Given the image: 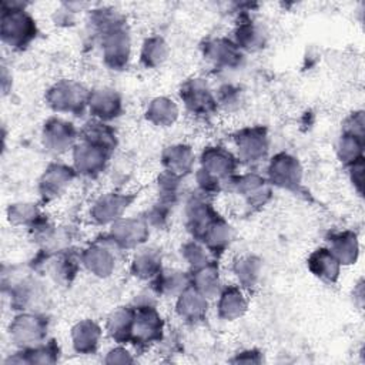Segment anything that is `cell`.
<instances>
[{
  "label": "cell",
  "mask_w": 365,
  "mask_h": 365,
  "mask_svg": "<svg viewBox=\"0 0 365 365\" xmlns=\"http://www.w3.org/2000/svg\"><path fill=\"white\" fill-rule=\"evenodd\" d=\"M238 158L230 150L221 145H208L200 155V168L195 180L201 194L214 195L222 190L228 180L237 174Z\"/></svg>",
  "instance_id": "6da1fadb"
},
{
  "label": "cell",
  "mask_w": 365,
  "mask_h": 365,
  "mask_svg": "<svg viewBox=\"0 0 365 365\" xmlns=\"http://www.w3.org/2000/svg\"><path fill=\"white\" fill-rule=\"evenodd\" d=\"M34 17L16 1H3L0 13V37L4 46L14 51L26 50L37 37Z\"/></svg>",
  "instance_id": "7a4b0ae2"
},
{
  "label": "cell",
  "mask_w": 365,
  "mask_h": 365,
  "mask_svg": "<svg viewBox=\"0 0 365 365\" xmlns=\"http://www.w3.org/2000/svg\"><path fill=\"white\" fill-rule=\"evenodd\" d=\"M3 291L10 301V307L19 312L37 311L46 298L43 284L34 275V269H20L10 267V274L3 271Z\"/></svg>",
  "instance_id": "3957f363"
},
{
  "label": "cell",
  "mask_w": 365,
  "mask_h": 365,
  "mask_svg": "<svg viewBox=\"0 0 365 365\" xmlns=\"http://www.w3.org/2000/svg\"><path fill=\"white\" fill-rule=\"evenodd\" d=\"M164 335V321L154 304L138 302L134 305V321L130 345L135 349H147L160 342Z\"/></svg>",
  "instance_id": "277c9868"
},
{
  "label": "cell",
  "mask_w": 365,
  "mask_h": 365,
  "mask_svg": "<svg viewBox=\"0 0 365 365\" xmlns=\"http://www.w3.org/2000/svg\"><path fill=\"white\" fill-rule=\"evenodd\" d=\"M88 90L74 80H60L46 91V103L54 113L83 115L87 110Z\"/></svg>",
  "instance_id": "5b68a950"
},
{
  "label": "cell",
  "mask_w": 365,
  "mask_h": 365,
  "mask_svg": "<svg viewBox=\"0 0 365 365\" xmlns=\"http://www.w3.org/2000/svg\"><path fill=\"white\" fill-rule=\"evenodd\" d=\"M48 319L38 311H21L9 324L10 341L17 348H30L47 339Z\"/></svg>",
  "instance_id": "8992f818"
},
{
  "label": "cell",
  "mask_w": 365,
  "mask_h": 365,
  "mask_svg": "<svg viewBox=\"0 0 365 365\" xmlns=\"http://www.w3.org/2000/svg\"><path fill=\"white\" fill-rule=\"evenodd\" d=\"M98 36L104 64L111 70H124L131 56V41L125 21L121 20L110 26Z\"/></svg>",
  "instance_id": "52a82bcc"
},
{
  "label": "cell",
  "mask_w": 365,
  "mask_h": 365,
  "mask_svg": "<svg viewBox=\"0 0 365 365\" xmlns=\"http://www.w3.org/2000/svg\"><path fill=\"white\" fill-rule=\"evenodd\" d=\"M225 190L240 195L250 208H261L272 197V185L265 177L255 173L232 175Z\"/></svg>",
  "instance_id": "ba28073f"
},
{
  "label": "cell",
  "mask_w": 365,
  "mask_h": 365,
  "mask_svg": "<svg viewBox=\"0 0 365 365\" xmlns=\"http://www.w3.org/2000/svg\"><path fill=\"white\" fill-rule=\"evenodd\" d=\"M180 98L187 108L195 117L208 118L218 110V101L215 93L211 90L204 78H190L180 88Z\"/></svg>",
  "instance_id": "9c48e42d"
},
{
  "label": "cell",
  "mask_w": 365,
  "mask_h": 365,
  "mask_svg": "<svg viewBox=\"0 0 365 365\" xmlns=\"http://www.w3.org/2000/svg\"><path fill=\"white\" fill-rule=\"evenodd\" d=\"M120 250L104 235L88 244L81 252V265L98 278L110 277L117 265V252Z\"/></svg>",
  "instance_id": "30bf717a"
},
{
  "label": "cell",
  "mask_w": 365,
  "mask_h": 365,
  "mask_svg": "<svg viewBox=\"0 0 365 365\" xmlns=\"http://www.w3.org/2000/svg\"><path fill=\"white\" fill-rule=\"evenodd\" d=\"M107 237L120 250H137L150 237V225L144 217H121L110 224Z\"/></svg>",
  "instance_id": "8fae6325"
},
{
  "label": "cell",
  "mask_w": 365,
  "mask_h": 365,
  "mask_svg": "<svg viewBox=\"0 0 365 365\" xmlns=\"http://www.w3.org/2000/svg\"><path fill=\"white\" fill-rule=\"evenodd\" d=\"M238 161L258 164L265 160L269 150V135L265 127L252 125L237 131L234 135Z\"/></svg>",
  "instance_id": "7c38bea8"
},
{
  "label": "cell",
  "mask_w": 365,
  "mask_h": 365,
  "mask_svg": "<svg viewBox=\"0 0 365 365\" xmlns=\"http://www.w3.org/2000/svg\"><path fill=\"white\" fill-rule=\"evenodd\" d=\"M80 138V128L71 121L50 117L44 121L41 128V141L47 151L53 154H64L71 151Z\"/></svg>",
  "instance_id": "4fadbf2b"
},
{
  "label": "cell",
  "mask_w": 365,
  "mask_h": 365,
  "mask_svg": "<svg viewBox=\"0 0 365 365\" xmlns=\"http://www.w3.org/2000/svg\"><path fill=\"white\" fill-rule=\"evenodd\" d=\"M265 178L272 187L297 191L302 184V165L297 157L288 153H277L268 163Z\"/></svg>",
  "instance_id": "5bb4252c"
},
{
  "label": "cell",
  "mask_w": 365,
  "mask_h": 365,
  "mask_svg": "<svg viewBox=\"0 0 365 365\" xmlns=\"http://www.w3.org/2000/svg\"><path fill=\"white\" fill-rule=\"evenodd\" d=\"M73 165L64 163H50L37 182V191L44 202H50L66 192L71 182L77 178Z\"/></svg>",
  "instance_id": "9a60e30c"
},
{
  "label": "cell",
  "mask_w": 365,
  "mask_h": 365,
  "mask_svg": "<svg viewBox=\"0 0 365 365\" xmlns=\"http://www.w3.org/2000/svg\"><path fill=\"white\" fill-rule=\"evenodd\" d=\"M111 154L113 153L107 151L106 148L78 140L74 148L71 150V158H73L71 165L78 175L94 178V177H98L106 170Z\"/></svg>",
  "instance_id": "2e32d148"
},
{
  "label": "cell",
  "mask_w": 365,
  "mask_h": 365,
  "mask_svg": "<svg viewBox=\"0 0 365 365\" xmlns=\"http://www.w3.org/2000/svg\"><path fill=\"white\" fill-rule=\"evenodd\" d=\"M134 194L125 192H106L100 195L90 207V218L97 225L113 224L118 218L124 217V211L134 201Z\"/></svg>",
  "instance_id": "e0dca14e"
},
{
  "label": "cell",
  "mask_w": 365,
  "mask_h": 365,
  "mask_svg": "<svg viewBox=\"0 0 365 365\" xmlns=\"http://www.w3.org/2000/svg\"><path fill=\"white\" fill-rule=\"evenodd\" d=\"M202 56L220 70H232L242 64L244 51L227 37L211 38L202 46Z\"/></svg>",
  "instance_id": "ac0fdd59"
},
{
  "label": "cell",
  "mask_w": 365,
  "mask_h": 365,
  "mask_svg": "<svg viewBox=\"0 0 365 365\" xmlns=\"http://www.w3.org/2000/svg\"><path fill=\"white\" fill-rule=\"evenodd\" d=\"M87 110L94 120L104 123L113 121L123 113L121 96L108 87L90 90L87 100Z\"/></svg>",
  "instance_id": "d6986e66"
},
{
  "label": "cell",
  "mask_w": 365,
  "mask_h": 365,
  "mask_svg": "<svg viewBox=\"0 0 365 365\" xmlns=\"http://www.w3.org/2000/svg\"><path fill=\"white\" fill-rule=\"evenodd\" d=\"M185 225L192 238L198 240L205 227L218 215L205 194H195L185 202Z\"/></svg>",
  "instance_id": "ffe728a7"
},
{
  "label": "cell",
  "mask_w": 365,
  "mask_h": 365,
  "mask_svg": "<svg viewBox=\"0 0 365 365\" xmlns=\"http://www.w3.org/2000/svg\"><path fill=\"white\" fill-rule=\"evenodd\" d=\"M175 298V314L181 321L194 325L205 319L208 312V298L194 287L188 285Z\"/></svg>",
  "instance_id": "44dd1931"
},
{
  "label": "cell",
  "mask_w": 365,
  "mask_h": 365,
  "mask_svg": "<svg viewBox=\"0 0 365 365\" xmlns=\"http://www.w3.org/2000/svg\"><path fill=\"white\" fill-rule=\"evenodd\" d=\"M103 336L101 327L93 319L78 321L70 332L73 349L80 355H93L100 346Z\"/></svg>",
  "instance_id": "7402d4cb"
},
{
  "label": "cell",
  "mask_w": 365,
  "mask_h": 365,
  "mask_svg": "<svg viewBox=\"0 0 365 365\" xmlns=\"http://www.w3.org/2000/svg\"><path fill=\"white\" fill-rule=\"evenodd\" d=\"M309 272L325 284H335L341 274V264L328 247L312 251L307 259Z\"/></svg>",
  "instance_id": "603a6c76"
},
{
  "label": "cell",
  "mask_w": 365,
  "mask_h": 365,
  "mask_svg": "<svg viewBox=\"0 0 365 365\" xmlns=\"http://www.w3.org/2000/svg\"><path fill=\"white\" fill-rule=\"evenodd\" d=\"M217 298V314L224 321L241 318L248 308V299L240 285L222 287Z\"/></svg>",
  "instance_id": "cb8c5ba5"
},
{
  "label": "cell",
  "mask_w": 365,
  "mask_h": 365,
  "mask_svg": "<svg viewBox=\"0 0 365 365\" xmlns=\"http://www.w3.org/2000/svg\"><path fill=\"white\" fill-rule=\"evenodd\" d=\"M198 241H201L214 257L220 255L232 241V228L228 221L218 214L201 232Z\"/></svg>",
  "instance_id": "d4e9b609"
},
{
  "label": "cell",
  "mask_w": 365,
  "mask_h": 365,
  "mask_svg": "<svg viewBox=\"0 0 365 365\" xmlns=\"http://www.w3.org/2000/svg\"><path fill=\"white\" fill-rule=\"evenodd\" d=\"M131 274L143 281H153L163 271V257L157 248L140 247L130 264Z\"/></svg>",
  "instance_id": "484cf974"
},
{
  "label": "cell",
  "mask_w": 365,
  "mask_h": 365,
  "mask_svg": "<svg viewBox=\"0 0 365 365\" xmlns=\"http://www.w3.org/2000/svg\"><path fill=\"white\" fill-rule=\"evenodd\" d=\"M161 163L165 171L184 178L194 168L195 154L187 144H173L161 153Z\"/></svg>",
  "instance_id": "4316f807"
},
{
  "label": "cell",
  "mask_w": 365,
  "mask_h": 365,
  "mask_svg": "<svg viewBox=\"0 0 365 365\" xmlns=\"http://www.w3.org/2000/svg\"><path fill=\"white\" fill-rule=\"evenodd\" d=\"M60 346L56 339H46L44 342L30 346L19 348L6 362L11 364H56L60 359Z\"/></svg>",
  "instance_id": "83f0119b"
},
{
  "label": "cell",
  "mask_w": 365,
  "mask_h": 365,
  "mask_svg": "<svg viewBox=\"0 0 365 365\" xmlns=\"http://www.w3.org/2000/svg\"><path fill=\"white\" fill-rule=\"evenodd\" d=\"M190 285L194 287L198 292H201L208 299L217 298L218 292L222 288L217 261L212 259L208 264L192 269L190 272Z\"/></svg>",
  "instance_id": "f1b7e54d"
},
{
  "label": "cell",
  "mask_w": 365,
  "mask_h": 365,
  "mask_svg": "<svg viewBox=\"0 0 365 365\" xmlns=\"http://www.w3.org/2000/svg\"><path fill=\"white\" fill-rule=\"evenodd\" d=\"M134 321V305H124L114 309L106 322L108 336L117 344H130L131 328Z\"/></svg>",
  "instance_id": "f546056e"
},
{
  "label": "cell",
  "mask_w": 365,
  "mask_h": 365,
  "mask_svg": "<svg viewBox=\"0 0 365 365\" xmlns=\"http://www.w3.org/2000/svg\"><path fill=\"white\" fill-rule=\"evenodd\" d=\"M83 141L91 143L101 148H106L110 153H114L117 147V134L115 130L104 121L100 120H90L80 128V138Z\"/></svg>",
  "instance_id": "4dcf8cb0"
},
{
  "label": "cell",
  "mask_w": 365,
  "mask_h": 365,
  "mask_svg": "<svg viewBox=\"0 0 365 365\" xmlns=\"http://www.w3.org/2000/svg\"><path fill=\"white\" fill-rule=\"evenodd\" d=\"M7 220L14 227H23L33 232L37 227H40L46 218L38 210V207L33 202H13L7 207Z\"/></svg>",
  "instance_id": "1f68e13d"
},
{
  "label": "cell",
  "mask_w": 365,
  "mask_h": 365,
  "mask_svg": "<svg viewBox=\"0 0 365 365\" xmlns=\"http://www.w3.org/2000/svg\"><path fill=\"white\" fill-rule=\"evenodd\" d=\"M267 36L259 24L251 19L240 21L234 31V43L242 51H257L265 46Z\"/></svg>",
  "instance_id": "d6a6232c"
},
{
  "label": "cell",
  "mask_w": 365,
  "mask_h": 365,
  "mask_svg": "<svg viewBox=\"0 0 365 365\" xmlns=\"http://www.w3.org/2000/svg\"><path fill=\"white\" fill-rule=\"evenodd\" d=\"M328 248L341 265L354 264L358 258V240L352 231H338L328 237Z\"/></svg>",
  "instance_id": "836d02e7"
},
{
  "label": "cell",
  "mask_w": 365,
  "mask_h": 365,
  "mask_svg": "<svg viewBox=\"0 0 365 365\" xmlns=\"http://www.w3.org/2000/svg\"><path fill=\"white\" fill-rule=\"evenodd\" d=\"M151 282V289L157 295L177 297L190 285V274L178 269H163Z\"/></svg>",
  "instance_id": "e575fe53"
},
{
  "label": "cell",
  "mask_w": 365,
  "mask_h": 365,
  "mask_svg": "<svg viewBox=\"0 0 365 365\" xmlns=\"http://www.w3.org/2000/svg\"><path fill=\"white\" fill-rule=\"evenodd\" d=\"M144 114L151 124L157 127H170L177 121L180 110L174 100L168 97H155L148 103Z\"/></svg>",
  "instance_id": "d590c367"
},
{
  "label": "cell",
  "mask_w": 365,
  "mask_h": 365,
  "mask_svg": "<svg viewBox=\"0 0 365 365\" xmlns=\"http://www.w3.org/2000/svg\"><path fill=\"white\" fill-rule=\"evenodd\" d=\"M232 271L241 288H254L261 275V259L255 255H241L232 262Z\"/></svg>",
  "instance_id": "8d00e7d4"
},
{
  "label": "cell",
  "mask_w": 365,
  "mask_h": 365,
  "mask_svg": "<svg viewBox=\"0 0 365 365\" xmlns=\"http://www.w3.org/2000/svg\"><path fill=\"white\" fill-rule=\"evenodd\" d=\"M168 57V44L160 36L147 37L141 46L140 63L145 68H155L161 66Z\"/></svg>",
  "instance_id": "74e56055"
},
{
  "label": "cell",
  "mask_w": 365,
  "mask_h": 365,
  "mask_svg": "<svg viewBox=\"0 0 365 365\" xmlns=\"http://www.w3.org/2000/svg\"><path fill=\"white\" fill-rule=\"evenodd\" d=\"M362 150H364V137H358L349 133H342L336 143L338 158L346 167L359 160H364Z\"/></svg>",
  "instance_id": "f35d334b"
},
{
  "label": "cell",
  "mask_w": 365,
  "mask_h": 365,
  "mask_svg": "<svg viewBox=\"0 0 365 365\" xmlns=\"http://www.w3.org/2000/svg\"><path fill=\"white\" fill-rule=\"evenodd\" d=\"M181 255L191 267V269L200 268L214 259V255L208 251V248L195 238L184 242V245L181 247Z\"/></svg>",
  "instance_id": "ab89813d"
},
{
  "label": "cell",
  "mask_w": 365,
  "mask_h": 365,
  "mask_svg": "<svg viewBox=\"0 0 365 365\" xmlns=\"http://www.w3.org/2000/svg\"><path fill=\"white\" fill-rule=\"evenodd\" d=\"M171 211V204H167L164 201L155 202L144 215L145 221L148 222L150 227H164L168 221V215Z\"/></svg>",
  "instance_id": "60d3db41"
},
{
  "label": "cell",
  "mask_w": 365,
  "mask_h": 365,
  "mask_svg": "<svg viewBox=\"0 0 365 365\" xmlns=\"http://www.w3.org/2000/svg\"><path fill=\"white\" fill-rule=\"evenodd\" d=\"M218 106L231 107L240 101V88L232 84H225L215 93Z\"/></svg>",
  "instance_id": "b9f144b4"
},
{
  "label": "cell",
  "mask_w": 365,
  "mask_h": 365,
  "mask_svg": "<svg viewBox=\"0 0 365 365\" xmlns=\"http://www.w3.org/2000/svg\"><path fill=\"white\" fill-rule=\"evenodd\" d=\"M104 362L106 364H131V362H134V358H133L131 352L123 344H118L117 346L111 348L106 354Z\"/></svg>",
  "instance_id": "7bdbcfd3"
},
{
  "label": "cell",
  "mask_w": 365,
  "mask_h": 365,
  "mask_svg": "<svg viewBox=\"0 0 365 365\" xmlns=\"http://www.w3.org/2000/svg\"><path fill=\"white\" fill-rule=\"evenodd\" d=\"M230 362H235V364H261L262 362V354L257 349H245V351H241V352L235 354V356L232 359H230Z\"/></svg>",
  "instance_id": "ee69618b"
}]
</instances>
